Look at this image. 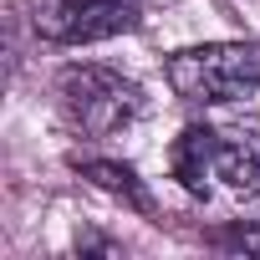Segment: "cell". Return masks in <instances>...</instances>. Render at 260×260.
<instances>
[{"label":"cell","instance_id":"obj_5","mask_svg":"<svg viewBox=\"0 0 260 260\" xmlns=\"http://www.w3.org/2000/svg\"><path fill=\"white\" fill-rule=\"evenodd\" d=\"M72 164H77V174L92 189H102L107 199H117V204H127V209H138V214L153 219V194L143 189V179L127 164H112V158H72Z\"/></svg>","mask_w":260,"mask_h":260},{"label":"cell","instance_id":"obj_1","mask_svg":"<svg viewBox=\"0 0 260 260\" xmlns=\"http://www.w3.org/2000/svg\"><path fill=\"white\" fill-rule=\"evenodd\" d=\"M56 107L82 138H117L143 117V87L97 61H72L56 77Z\"/></svg>","mask_w":260,"mask_h":260},{"label":"cell","instance_id":"obj_3","mask_svg":"<svg viewBox=\"0 0 260 260\" xmlns=\"http://www.w3.org/2000/svg\"><path fill=\"white\" fill-rule=\"evenodd\" d=\"M174 97L194 107H224L240 102L260 87V46L255 41H214V46H189L174 51L164 67Z\"/></svg>","mask_w":260,"mask_h":260},{"label":"cell","instance_id":"obj_4","mask_svg":"<svg viewBox=\"0 0 260 260\" xmlns=\"http://www.w3.org/2000/svg\"><path fill=\"white\" fill-rule=\"evenodd\" d=\"M143 0H36V36L51 46H92L133 31Z\"/></svg>","mask_w":260,"mask_h":260},{"label":"cell","instance_id":"obj_6","mask_svg":"<svg viewBox=\"0 0 260 260\" xmlns=\"http://www.w3.org/2000/svg\"><path fill=\"white\" fill-rule=\"evenodd\" d=\"M245 209H250V214H255V219H260V189H255V194H250V199H245Z\"/></svg>","mask_w":260,"mask_h":260},{"label":"cell","instance_id":"obj_2","mask_svg":"<svg viewBox=\"0 0 260 260\" xmlns=\"http://www.w3.org/2000/svg\"><path fill=\"white\" fill-rule=\"evenodd\" d=\"M169 169L179 179L184 194L194 199H209L214 184H230V189H255L260 179V138L255 133H240V127H184L169 148Z\"/></svg>","mask_w":260,"mask_h":260}]
</instances>
